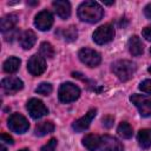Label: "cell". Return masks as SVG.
<instances>
[{
	"label": "cell",
	"mask_w": 151,
	"mask_h": 151,
	"mask_svg": "<svg viewBox=\"0 0 151 151\" xmlns=\"http://www.w3.org/2000/svg\"><path fill=\"white\" fill-rule=\"evenodd\" d=\"M35 41H37V35H35V33H34L33 31H31V29H27V31L22 32V33L20 34V37H19V42H20V45H21V47H22L24 50H29V48H32V47L34 46Z\"/></svg>",
	"instance_id": "cell-15"
},
{
	"label": "cell",
	"mask_w": 151,
	"mask_h": 151,
	"mask_svg": "<svg viewBox=\"0 0 151 151\" xmlns=\"http://www.w3.org/2000/svg\"><path fill=\"white\" fill-rule=\"evenodd\" d=\"M19 151H29L28 149H21V150H19Z\"/></svg>",
	"instance_id": "cell-33"
},
{
	"label": "cell",
	"mask_w": 151,
	"mask_h": 151,
	"mask_svg": "<svg viewBox=\"0 0 151 151\" xmlns=\"http://www.w3.org/2000/svg\"><path fill=\"white\" fill-rule=\"evenodd\" d=\"M1 142L2 143H7V144H13V138L9 136V134H6V133H1Z\"/></svg>",
	"instance_id": "cell-29"
},
{
	"label": "cell",
	"mask_w": 151,
	"mask_h": 151,
	"mask_svg": "<svg viewBox=\"0 0 151 151\" xmlns=\"http://www.w3.org/2000/svg\"><path fill=\"white\" fill-rule=\"evenodd\" d=\"M53 131H54V124L51 120H46V122H41V123L35 125L34 134L39 136V137H42V136H46V134H48Z\"/></svg>",
	"instance_id": "cell-19"
},
{
	"label": "cell",
	"mask_w": 151,
	"mask_h": 151,
	"mask_svg": "<svg viewBox=\"0 0 151 151\" xmlns=\"http://www.w3.org/2000/svg\"><path fill=\"white\" fill-rule=\"evenodd\" d=\"M96 114H97V110L96 109L90 110L87 113H85V116H83L81 118H79L78 120H76L72 124V129L76 132H83V131H85L86 129H88V126L92 123V120L96 117Z\"/></svg>",
	"instance_id": "cell-11"
},
{
	"label": "cell",
	"mask_w": 151,
	"mask_h": 151,
	"mask_svg": "<svg viewBox=\"0 0 151 151\" xmlns=\"http://www.w3.org/2000/svg\"><path fill=\"white\" fill-rule=\"evenodd\" d=\"M99 149L101 151H123L124 146L117 138L105 134L101 137Z\"/></svg>",
	"instance_id": "cell-12"
},
{
	"label": "cell",
	"mask_w": 151,
	"mask_h": 151,
	"mask_svg": "<svg viewBox=\"0 0 151 151\" xmlns=\"http://www.w3.org/2000/svg\"><path fill=\"white\" fill-rule=\"evenodd\" d=\"M78 57L80 59V61L85 65H87L88 67H96L100 64L101 61V57L100 54L94 51V50H91V48H87V47H84L79 51L78 53Z\"/></svg>",
	"instance_id": "cell-7"
},
{
	"label": "cell",
	"mask_w": 151,
	"mask_h": 151,
	"mask_svg": "<svg viewBox=\"0 0 151 151\" xmlns=\"http://www.w3.org/2000/svg\"><path fill=\"white\" fill-rule=\"evenodd\" d=\"M136 64L130 60H117L112 64V71L122 81L131 79L136 72Z\"/></svg>",
	"instance_id": "cell-2"
},
{
	"label": "cell",
	"mask_w": 151,
	"mask_h": 151,
	"mask_svg": "<svg viewBox=\"0 0 151 151\" xmlns=\"http://www.w3.org/2000/svg\"><path fill=\"white\" fill-rule=\"evenodd\" d=\"M80 96V88L73 83H64L59 87L58 97L61 103H72Z\"/></svg>",
	"instance_id": "cell-3"
},
{
	"label": "cell",
	"mask_w": 151,
	"mask_h": 151,
	"mask_svg": "<svg viewBox=\"0 0 151 151\" xmlns=\"http://www.w3.org/2000/svg\"><path fill=\"white\" fill-rule=\"evenodd\" d=\"M139 90L147 94H151V79H145L139 84Z\"/></svg>",
	"instance_id": "cell-26"
},
{
	"label": "cell",
	"mask_w": 151,
	"mask_h": 151,
	"mask_svg": "<svg viewBox=\"0 0 151 151\" xmlns=\"http://www.w3.org/2000/svg\"><path fill=\"white\" fill-rule=\"evenodd\" d=\"M137 140L140 147L149 149L151 146V129H142L137 134Z\"/></svg>",
	"instance_id": "cell-20"
},
{
	"label": "cell",
	"mask_w": 151,
	"mask_h": 151,
	"mask_svg": "<svg viewBox=\"0 0 151 151\" xmlns=\"http://www.w3.org/2000/svg\"><path fill=\"white\" fill-rule=\"evenodd\" d=\"M18 22V15L17 14H7L5 15L1 20H0V28L2 31V33H6L8 31L14 29L15 25Z\"/></svg>",
	"instance_id": "cell-17"
},
{
	"label": "cell",
	"mask_w": 151,
	"mask_h": 151,
	"mask_svg": "<svg viewBox=\"0 0 151 151\" xmlns=\"http://www.w3.org/2000/svg\"><path fill=\"white\" fill-rule=\"evenodd\" d=\"M55 146H57V139L52 138L50 142H47V144H45L40 151H55Z\"/></svg>",
	"instance_id": "cell-27"
},
{
	"label": "cell",
	"mask_w": 151,
	"mask_h": 151,
	"mask_svg": "<svg viewBox=\"0 0 151 151\" xmlns=\"http://www.w3.org/2000/svg\"><path fill=\"white\" fill-rule=\"evenodd\" d=\"M1 151H6V147L4 146V143H1Z\"/></svg>",
	"instance_id": "cell-32"
},
{
	"label": "cell",
	"mask_w": 151,
	"mask_h": 151,
	"mask_svg": "<svg viewBox=\"0 0 151 151\" xmlns=\"http://www.w3.org/2000/svg\"><path fill=\"white\" fill-rule=\"evenodd\" d=\"M53 25V15L51 12L44 9L39 12L34 18V26L40 31H48Z\"/></svg>",
	"instance_id": "cell-10"
},
{
	"label": "cell",
	"mask_w": 151,
	"mask_h": 151,
	"mask_svg": "<svg viewBox=\"0 0 151 151\" xmlns=\"http://www.w3.org/2000/svg\"><path fill=\"white\" fill-rule=\"evenodd\" d=\"M147 71H149V72H150V73H151V66H150V67H149V68H147Z\"/></svg>",
	"instance_id": "cell-34"
},
{
	"label": "cell",
	"mask_w": 151,
	"mask_h": 151,
	"mask_svg": "<svg viewBox=\"0 0 151 151\" xmlns=\"http://www.w3.org/2000/svg\"><path fill=\"white\" fill-rule=\"evenodd\" d=\"M7 125L15 133H25L29 129L28 120L20 113H12L7 120Z\"/></svg>",
	"instance_id": "cell-6"
},
{
	"label": "cell",
	"mask_w": 151,
	"mask_h": 151,
	"mask_svg": "<svg viewBox=\"0 0 151 151\" xmlns=\"http://www.w3.org/2000/svg\"><path fill=\"white\" fill-rule=\"evenodd\" d=\"M150 54H151V48H150Z\"/></svg>",
	"instance_id": "cell-35"
},
{
	"label": "cell",
	"mask_w": 151,
	"mask_h": 151,
	"mask_svg": "<svg viewBox=\"0 0 151 151\" xmlns=\"http://www.w3.org/2000/svg\"><path fill=\"white\" fill-rule=\"evenodd\" d=\"M104 15L103 7L96 1H84L78 7V17L81 21L94 24L98 22Z\"/></svg>",
	"instance_id": "cell-1"
},
{
	"label": "cell",
	"mask_w": 151,
	"mask_h": 151,
	"mask_svg": "<svg viewBox=\"0 0 151 151\" xmlns=\"http://www.w3.org/2000/svg\"><path fill=\"white\" fill-rule=\"evenodd\" d=\"M1 86L6 93L12 94V93L20 91L24 87V83L21 79L17 78V77H7L1 80Z\"/></svg>",
	"instance_id": "cell-13"
},
{
	"label": "cell",
	"mask_w": 151,
	"mask_h": 151,
	"mask_svg": "<svg viewBox=\"0 0 151 151\" xmlns=\"http://www.w3.org/2000/svg\"><path fill=\"white\" fill-rule=\"evenodd\" d=\"M144 14L147 19H151V2L144 7Z\"/></svg>",
	"instance_id": "cell-31"
},
{
	"label": "cell",
	"mask_w": 151,
	"mask_h": 151,
	"mask_svg": "<svg viewBox=\"0 0 151 151\" xmlns=\"http://www.w3.org/2000/svg\"><path fill=\"white\" fill-rule=\"evenodd\" d=\"M117 132L118 134L124 138V139H130L133 134V130L131 127V125L126 122H122L119 125H118V129H117Z\"/></svg>",
	"instance_id": "cell-22"
},
{
	"label": "cell",
	"mask_w": 151,
	"mask_h": 151,
	"mask_svg": "<svg viewBox=\"0 0 151 151\" xmlns=\"http://www.w3.org/2000/svg\"><path fill=\"white\" fill-rule=\"evenodd\" d=\"M20 59L19 58H17V57H9L8 59H6L5 60V63H4V71L6 72V73H15L18 70H19V67H20Z\"/></svg>",
	"instance_id": "cell-21"
},
{
	"label": "cell",
	"mask_w": 151,
	"mask_h": 151,
	"mask_svg": "<svg viewBox=\"0 0 151 151\" xmlns=\"http://www.w3.org/2000/svg\"><path fill=\"white\" fill-rule=\"evenodd\" d=\"M113 37H114V28L111 24H105L98 27L92 34L93 41L98 45H104L110 42L113 39Z\"/></svg>",
	"instance_id": "cell-4"
},
{
	"label": "cell",
	"mask_w": 151,
	"mask_h": 151,
	"mask_svg": "<svg viewBox=\"0 0 151 151\" xmlns=\"http://www.w3.org/2000/svg\"><path fill=\"white\" fill-rule=\"evenodd\" d=\"M130 100L138 109L142 117H150L151 116V97L134 93L130 97Z\"/></svg>",
	"instance_id": "cell-5"
},
{
	"label": "cell",
	"mask_w": 151,
	"mask_h": 151,
	"mask_svg": "<svg viewBox=\"0 0 151 151\" xmlns=\"http://www.w3.org/2000/svg\"><path fill=\"white\" fill-rule=\"evenodd\" d=\"M127 47H129L130 53L134 57H138V55L143 54V52H144V45H143V42L138 35H132L129 39Z\"/></svg>",
	"instance_id": "cell-16"
},
{
	"label": "cell",
	"mask_w": 151,
	"mask_h": 151,
	"mask_svg": "<svg viewBox=\"0 0 151 151\" xmlns=\"http://www.w3.org/2000/svg\"><path fill=\"white\" fill-rule=\"evenodd\" d=\"M52 6L58 14L59 18L61 19H67L71 15V4L65 0H57L52 2Z\"/></svg>",
	"instance_id": "cell-14"
},
{
	"label": "cell",
	"mask_w": 151,
	"mask_h": 151,
	"mask_svg": "<svg viewBox=\"0 0 151 151\" xmlns=\"http://www.w3.org/2000/svg\"><path fill=\"white\" fill-rule=\"evenodd\" d=\"M100 140L101 137H99L98 134H93V133H88L83 138V145L90 150V151H94L97 149H99L100 146Z\"/></svg>",
	"instance_id": "cell-18"
},
{
	"label": "cell",
	"mask_w": 151,
	"mask_h": 151,
	"mask_svg": "<svg viewBox=\"0 0 151 151\" xmlns=\"http://www.w3.org/2000/svg\"><path fill=\"white\" fill-rule=\"evenodd\" d=\"M142 35H143V38H145L147 41H151V25H149V26H146V27L143 28Z\"/></svg>",
	"instance_id": "cell-28"
},
{
	"label": "cell",
	"mask_w": 151,
	"mask_h": 151,
	"mask_svg": "<svg viewBox=\"0 0 151 151\" xmlns=\"http://www.w3.org/2000/svg\"><path fill=\"white\" fill-rule=\"evenodd\" d=\"M60 33H61V37L66 41H74L78 37V32H77V28L74 26H70L67 28H64L60 31Z\"/></svg>",
	"instance_id": "cell-23"
},
{
	"label": "cell",
	"mask_w": 151,
	"mask_h": 151,
	"mask_svg": "<svg viewBox=\"0 0 151 151\" xmlns=\"http://www.w3.org/2000/svg\"><path fill=\"white\" fill-rule=\"evenodd\" d=\"M40 55L42 58H53L54 57V48L53 46L47 42V41H44L40 44Z\"/></svg>",
	"instance_id": "cell-24"
},
{
	"label": "cell",
	"mask_w": 151,
	"mask_h": 151,
	"mask_svg": "<svg viewBox=\"0 0 151 151\" xmlns=\"http://www.w3.org/2000/svg\"><path fill=\"white\" fill-rule=\"evenodd\" d=\"M112 124H113V118H112V117L107 116V117H104V118H103V125H104V126L110 127V126H112Z\"/></svg>",
	"instance_id": "cell-30"
},
{
	"label": "cell",
	"mask_w": 151,
	"mask_h": 151,
	"mask_svg": "<svg viewBox=\"0 0 151 151\" xmlns=\"http://www.w3.org/2000/svg\"><path fill=\"white\" fill-rule=\"evenodd\" d=\"M26 109L29 113V116L33 118V119H39V118H42L44 116H46L48 113V110L47 107L45 106V104L37 99V98H32L27 101L26 104Z\"/></svg>",
	"instance_id": "cell-8"
},
{
	"label": "cell",
	"mask_w": 151,
	"mask_h": 151,
	"mask_svg": "<svg viewBox=\"0 0 151 151\" xmlns=\"http://www.w3.org/2000/svg\"><path fill=\"white\" fill-rule=\"evenodd\" d=\"M27 70L32 76H40L46 70V61L40 54H33L27 63Z\"/></svg>",
	"instance_id": "cell-9"
},
{
	"label": "cell",
	"mask_w": 151,
	"mask_h": 151,
	"mask_svg": "<svg viewBox=\"0 0 151 151\" xmlns=\"http://www.w3.org/2000/svg\"><path fill=\"white\" fill-rule=\"evenodd\" d=\"M52 90H53V87H52V85L50 83H41L35 88V92L41 94V96H48L52 92Z\"/></svg>",
	"instance_id": "cell-25"
}]
</instances>
